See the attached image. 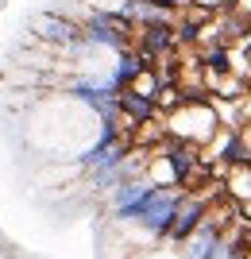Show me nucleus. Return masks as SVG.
Instances as JSON below:
<instances>
[{"label":"nucleus","instance_id":"nucleus-1","mask_svg":"<svg viewBox=\"0 0 251 259\" xmlns=\"http://www.w3.org/2000/svg\"><path fill=\"white\" fill-rule=\"evenodd\" d=\"M163 128L170 140L193 143V147H205L213 136L220 132V116L217 105L209 97H186L182 105H174L170 112H163Z\"/></svg>","mask_w":251,"mask_h":259},{"label":"nucleus","instance_id":"nucleus-7","mask_svg":"<svg viewBox=\"0 0 251 259\" xmlns=\"http://www.w3.org/2000/svg\"><path fill=\"white\" fill-rule=\"evenodd\" d=\"M151 4H163V8H186V4H189V0H151Z\"/></svg>","mask_w":251,"mask_h":259},{"label":"nucleus","instance_id":"nucleus-4","mask_svg":"<svg viewBox=\"0 0 251 259\" xmlns=\"http://www.w3.org/2000/svg\"><path fill=\"white\" fill-rule=\"evenodd\" d=\"M81 4L93 8V12H120L124 16V4H128V0H81Z\"/></svg>","mask_w":251,"mask_h":259},{"label":"nucleus","instance_id":"nucleus-6","mask_svg":"<svg viewBox=\"0 0 251 259\" xmlns=\"http://www.w3.org/2000/svg\"><path fill=\"white\" fill-rule=\"evenodd\" d=\"M232 12H236L240 20H247V23H251V0H232Z\"/></svg>","mask_w":251,"mask_h":259},{"label":"nucleus","instance_id":"nucleus-2","mask_svg":"<svg viewBox=\"0 0 251 259\" xmlns=\"http://www.w3.org/2000/svg\"><path fill=\"white\" fill-rule=\"evenodd\" d=\"M31 39H39L43 47H51V51H58V54H70L81 43V23L51 8V12H43V16L31 20Z\"/></svg>","mask_w":251,"mask_h":259},{"label":"nucleus","instance_id":"nucleus-3","mask_svg":"<svg viewBox=\"0 0 251 259\" xmlns=\"http://www.w3.org/2000/svg\"><path fill=\"white\" fill-rule=\"evenodd\" d=\"M128 259H186L178 248H170V244H155V248H139V251H131Z\"/></svg>","mask_w":251,"mask_h":259},{"label":"nucleus","instance_id":"nucleus-5","mask_svg":"<svg viewBox=\"0 0 251 259\" xmlns=\"http://www.w3.org/2000/svg\"><path fill=\"white\" fill-rule=\"evenodd\" d=\"M236 140H240L243 155H247V162H251V120H243L240 128H236Z\"/></svg>","mask_w":251,"mask_h":259}]
</instances>
